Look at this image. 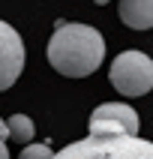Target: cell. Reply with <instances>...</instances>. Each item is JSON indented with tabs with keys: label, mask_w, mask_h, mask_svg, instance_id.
Returning <instances> with one entry per match:
<instances>
[{
	"label": "cell",
	"mask_w": 153,
	"mask_h": 159,
	"mask_svg": "<svg viewBox=\"0 0 153 159\" xmlns=\"http://www.w3.org/2000/svg\"><path fill=\"white\" fill-rule=\"evenodd\" d=\"M105 57V39L96 27L87 24H63L57 21L51 42H48V63L66 78H84L96 72Z\"/></svg>",
	"instance_id": "1"
},
{
	"label": "cell",
	"mask_w": 153,
	"mask_h": 159,
	"mask_svg": "<svg viewBox=\"0 0 153 159\" xmlns=\"http://www.w3.org/2000/svg\"><path fill=\"white\" fill-rule=\"evenodd\" d=\"M54 159H153V141H144L117 123H93L87 138L72 141Z\"/></svg>",
	"instance_id": "2"
},
{
	"label": "cell",
	"mask_w": 153,
	"mask_h": 159,
	"mask_svg": "<svg viewBox=\"0 0 153 159\" xmlns=\"http://www.w3.org/2000/svg\"><path fill=\"white\" fill-rule=\"evenodd\" d=\"M108 81L123 96H144L153 90V60L144 51L117 54L111 69H108Z\"/></svg>",
	"instance_id": "3"
},
{
	"label": "cell",
	"mask_w": 153,
	"mask_h": 159,
	"mask_svg": "<svg viewBox=\"0 0 153 159\" xmlns=\"http://www.w3.org/2000/svg\"><path fill=\"white\" fill-rule=\"evenodd\" d=\"M0 54H3L0 57V87L9 90L24 69V42L12 30V24L0 27Z\"/></svg>",
	"instance_id": "4"
},
{
	"label": "cell",
	"mask_w": 153,
	"mask_h": 159,
	"mask_svg": "<svg viewBox=\"0 0 153 159\" xmlns=\"http://www.w3.org/2000/svg\"><path fill=\"white\" fill-rule=\"evenodd\" d=\"M93 123H117L123 126L126 132H138V126H141V120H138V111H135L132 105H123V102H102V105H96V111L90 114V126Z\"/></svg>",
	"instance_id": "5"
},
{
	"label": "cell",
	"mask_w": 153,
	"mask_h": 159,
	"mask_svg": "<svg viewBox=\"0 0 153 159\" xmlns=\"http://www.w3.org/2000/svg\"><path fill=\"white\" fill-rule=\"evenodd\" d=\"M117 15L132 30H150L153 27V0H120Z\"/></svg>",
	"instance_id": "6"
},
{
	"label": "cell",
	"mask_w": 153,
	"mask_h": 159,
	"mask_svg": "<svg viewBox=\"0 0 153 159\" xmlns=\"http://www.w3.org/2000/svg\"><path fill=\"white\" fill-rule=\"evenodd\" d=\"M33 120L27 114H12V117H6L3 120V135L6 138H15L18 144H27L30 147V141H33Z\"/></svg>",
	"instance_id": "7"
},
{
	"label": "cell",
	"mask_w": 153,
	"mask_h": 159,
	"mask_svg": "<svg viewBox=\"0 0 153 159\" xmlns=\"http://www.w3.org/2000/svg\"><path fill=\"white\" fill-rule=\"evenodd\" d=\"M57 153L48 147V144H30V147H24V150L18 153V159H54Z\"/></svg>",
	"instance_id": "8"
},
{
	"label": "cell",
	"mask_w": 153,
	"mask_h": 159,
	"mask_svg": "<svg viewBox=\"0 0 153 159\" xmlns=\"http://www.w3.org/2000/svg\"><path fill=\"white\" fill-rule=\"evenodd\" d=\"M0 153H3V159H9V150H6V138H3V150H0Z\"/></svg>",
	"instance_id": "9"
},
{
	"label": "cell",
	"mask_w": 153,
	"mask_h": 159,
	"mask_svg": "<svg viewBox=\"0 0 153 159\" xmlns=\"http://www.w3.org/2000/svg\"><path fill=\"white\" fill-rule=\"evenodd\" d=\"M93 3H99V6H102V3H108V0H93Z\"/></svg>",
	"instance_id": "10"
}]
</instances>
